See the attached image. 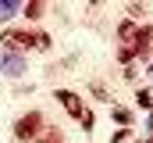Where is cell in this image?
I'll return each mask as SVG.
<instances>
[{"label":"cell","instance_id":"6da1fadb","mask_svg":"<svg viewBox=\"0 0 153 143\" xmlns=\"http://www.w3.org/2000/svg\"><path fill=\"white\" fill-rule=\"evenodd\" d=\"M0 43L11 54H25V50H36V32H29V29H4Z\"/></svg>","mask_w":153,"mask_h":143},{"label":"cell","instance_id":"7a4b0ae2","mask_svg":"<svg viewBox=\"0 0 153 143\" xmlns=\"http://www.w3.org/2000/svg\"><path fill=\"white\" fill-rule=\"evenodd\" d=\"M39 132H43V114H39V111H29V114H22V118L14 122V140L18 143L39 140Z\"/></svg>","mask_w":153,"mask_h":143},{"label":"cell","instance_id":"3957f363","mask_svg":"<svg viewBox=\"0 0 153 143\" xmlns=\"http://www.w3.org/2000/svg\"><path fill=\"white\" fill-rule=\"evenodd\" d=\"M53 100H61V107H64V111H68V114H71L75 122H82V118L89 114V107H85V100L78 97L75 90H57V93H53Z\"/></svg>","mask_w":153,"mask_h":143},{"label":"cell","instance_id":"277c9868","mask_svg":"<svg viewBox=\"0 0 153 143\" xmlns=\"http://www.w3.org/2000/svg\"><path fill=\"white\" fill-rule=\"evenodd\" d=\"M128 50H132L139 61H150V50H153V25H139L135 36H132V43H128Z\"/></svg>","mask_w":153,"mask_h":143},{"label":"cell","instance_id":"5b68a950","mask_svg":"<svg viewBox=\"0 0 153 143\" xmlns=\"http://www.w3.org/2000/svg\"><path fill=\"white\" fill-rule=\"evenodd\" d=\"M0 72L11 75V79L25 75V57L22 54H11V50H0Z\"/></svg>","mask_w":153,"mask_h":143},{"label":"cell","instance_id":"8992f818","mask_svg":"<svg viewBox=\"0 0 153 143\" xmlns=\"http://www.w3.org/2000/svg\"><path fill=\"white\" fill-rule=\"evenodd\" d=\"M22 14H25L29 22H39V18L46 14V4H43V0H29V4L22 7Z\"/></svg>","mask_w":153,"mask_h":143},{"label":"cell","instance_id":"52a82bcc","mask_svg":"<svg viewBox=\"0 0 153 143\" xmlns=\"http://www.w3.org/2000/svg\"><path fill=\"white\" fill-rule=\"evenodd\" d=\"M22 7H25V4H18V0H0V22H7V18H14V14H22Z\"/></svg>","mask_w":153,"mask_h":143},{"label":"cell","instance_id":"ba28073f","mask_svg":"<svg viewBox=\"0 0 153 143\" xmlns=\"http://www.w3.org/2000/svg\"><path fill=\"white\" fill-rule=\"evenodd\" d=\"M135 29H139V22H132V18H128V22H121V25H117V39L128 47V43H132V36H135Z\"/></svg>","mask_w":153,"mask_h":143},{"label":"cell","instance_id":"9c48e42d","mask_svg":"<svg viewBox=\"0 0 153 143\" xmlns=\"http://www.w3.org/2000/svg\"><path fill=\"white\" fill-rule=\"evenodd\" d=\"M111 118H114L117 125H125V129L132 125V111H128V107H111Z\"/></svg>","mask_w":153,"mask_h":143},{"label":"cell","instance_id":"30bf717a","mask_svg":"<svg viewBox=\"0 0 153 143\" xmlns=\"http://www.w3.org/2000/svg\"><path fill=\"white\" fill-rule=\"evenodd\" d=\"M135 104L143 111H153V90H135Z\"/></svg>","mask_w":153,"mask_h":143},{"label":"cell","instance_id":"8fae6325","mask_svg":"<svg viewBox=\"0 0 153 143\" xmlns=\"http://www.w3.org/2000/svg\"><path fill=\"white\" fill-rule=\"evenodd\" d=\"M39 143H64V136H61V129H43Z\"/></svg>","mask_w":153,"mask_h":143},{"label":"cell","instance_id":"7c38bea8","mask_svg":"<svg viewBox=\"0 0 153 143\" xmlns=\"http://www.w3.org/2000/svg\"><path fill=\"white\" fill-rule=\"evenodd\" d=\"M117 61H121V65H125V68H128V65H132V61H135V54H132V50H128V47H117Z\"/></svg>","mask_w":153,"mask_h":143},{"label":"cell","instance_id":"4fadbf2b","mask_svg":"<svg viewBox=\"0 0 153 143\" xmlns=\"http://www.w3.org/2000/svg\"><path fill=\"white\" fill-rule=\"evenodd\" d=\"M50 32H36V50H50Z\"/></svg>","mask_w":153,"mask_h":143},{"label":"cell","instance_id":"5bb4252c","mask_svg":"<svg viewBox=\"0 0 153 143\" xmlns=\"http://www.w3.org/2000/svg\"><path fill=\"white\" fill-rule=\"evenodd\" d=\"M128 140H132V129H117L111 136V143H128Z\"/></svg>","mask_w":153,"mask_h":143},{"label":"cell","instance_id":"9a60e30c","mask_svg":"<svg viewBox=\"0 0 153 143\" xmlns=\"http://www.w3.org/2000/svg\"><path fill=\"white\" fill-rule=\"evenodd\" d=\"M128 14H132V22H139V18L146 14V7H139V4H128Z\"/></svg>","mask_w":153,"mask_h":143},{"label":"cell","instance_id":"2e32d148","mask_svg":"<svg viewBox=\"0 0 153 143\" xmlns=\"http://www.w3.org/2000/svg\"><path fill=\"white\" fill-rule=\"evenodd\" d=\"M121 75H125V79H128V82H135V75H139V68H135V65H128V68L121 72Z\"/></svg>","mask_w":153,"mask_h":143},{"label":"cell","instance_id":"e0dca14e","mask_svg":"<svg viewBox=\"0 0 153 143\" xmlns=\"http://www.w3.org/2000/svg\"><path fill=\"white\" fill-rule=\"evenodd\" d=\"M150 75H153V61H150Z\"/></svg>","mask_w":153,"mask_h":143}]
</instances>
